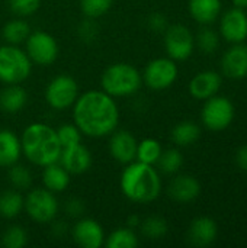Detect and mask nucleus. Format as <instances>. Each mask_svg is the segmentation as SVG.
I'll list each match as a JSON object with an SVG mask.
<instances>
[{
  "label": "nucleus",
  "mask_w": 247,
  "mask_h": 248,
  "mask_svg": "<svg viewBox=\"0 0 247 248\" xmlns=\"http://www.w3.org/2000/svg\"><path fill=\"white\" fill-rule=\"evenodd\" d=\"M7 177H9V182L13 186V189L20 190V192L29 189L32 185V174H31L29 169H26L25 166L17 164V163L9 167Z\"/></svg>",
  "instance_id": "2f4dec72"
},
{
  "label": "nucleus",
  "mask_w": 247,
  "mask_h": 248,
  "mask_svg": "<svg viewBox=\"0 0 247 248\" xmlns=\"http://www.w3.org/2000/svg\"><path fill=\"white\" fill-rule=\"evenodd\" d=\"M32 71V62L26 52L17 45L0 46V81L4 84H20Z\"/></svg>",
  "instance_id": "39448f33"
},
{
  "label": "nucleus",
  "mask_w": 247,
  "mask_h": 248,
  "mask_svg": "<svg viewBox=\"0 0 247 248\" xmlns=\"http://www.w3.org/2000/svg\"><path fill=\"white\" fill-rule=\"evenodd\" d=\"M125 166L119 179L122 195L128 201L141 205L154 202L162 193V179L157 169L137 160Z\"/></svg>",
  "instance_id": "f03ea898"
},
{
  "label": "nucleus",
  "mask_w": 247,
  "mask_h": 248,
  "mask_svg": "<svg viewBox=\"0 0 247 248\" xmlns=\"http://www.w3.org/2000/svg\"><path fill=\"white\" fill-rule=\"evenodd\" d=\"M220 35L230 44H240L247 39V13L245 9L233 7L224 12L220 19Z\"/></svg>",
  "instance_id": "f8f14e48"
},
{
  "label": "nucleus",
  "mask_w": 247,
  "mask_h": 248,
  "mask_svg": "<svg viewBox=\"0 0 247 248\" xmlns=\"http://www.w3.org/2000/svg\"><path fill=\"white\" fill-rule=\"evenodd\" d=\"M195 46L207 55L214 54L220 46V35L211 28H202L195 36Z\"/></svg>",
  "instance_id": "7c9ffc66"
},
{
  "label": "nucleus",
  "mask_w": 247,
  "mask_h": 248,
  "mask_svg": "<svg viewBox=\"0 0 247 248\" xmlns=\"http://www.w3.org/2000/svg\"><path fill=\"white\" fill-rule=\"evenodd\" d=\"M140 224H141V219H140V217L138 215H130L128 218H127V227L128 228H137V227H140Z\"/></svg>",
  "instance_id": "a19ab883"
},
{
  "label": "nucleus",
  "mask_w": 247,
  "mask_h": 248,
  "mask_svg": "<svg viewBox=\"0 0 247 248\" xmlns=\"http://www.w3.org/2000/svg\"><path fill=\"white\" fill-rule=\"evenodd\" d=\"M167 193L178 203H191L201 193V183L191 174H178L167 186Z\"/></svg>",
  "instance_id": "a211bd4d"
},
{
  "label": "nucleus",
  "mask_w": 247,
  "mask_h": 248,
  "mask_svg": "<svg viewBox=\"0 0 247 248\" xmlns=\"http://www.w3.org/2000/svg\"><path fill=\"white\" fill-rule=\"evenodd\" d=\"M28 244V232L20 225H10L1 234V246L6 248H23Z\"/></svg>",
  "instance_id": "473e14b6"
},
{
  "label": "nucleus",
  "mask_w": 247,
  "mask_h": 248,
  "mask_svg": "<svg viewBox=\"0 0 247 248\" xmlns=\"http://www.w3.org/2000/svg\"><path fill=\"white\" fill-rule=\"evenodd\" d=\"M221 71L231 80L247 77V45L243 42L233 44L221 58Z\"/></svg>",
  "instance_id": "dca6fc26"
},
{
  "label": "nucleus",
  "mask_w": 247,
  "mask_h": 248,
  "mask_svg": "<svg viewBox=\"0 0 247 248\" xmlns=\"http://www.w3.org/2000/svg\"><path fill=\"white\" fill-rule=\"evenodd\" d=\"M109 137V154L115 161L121 164L135 161L138 141L130 131L116 128Z\"/></svg>",
  "instance_id": "2eb2a0df"
},
{
  "label": "nucleus",
  "mask_w": 247,
  "mask_h": 248,
  "mask_svg": "<svg viewBox=\"0 0 247 248\" xmlns=\"http://www.w3.org/2000/svg\"><path fill=\"white\" fill-rule=\"evenodd\" d=\"M23 211L36 224H51L60 211V203L55 193L45 187H36L25 196Z\"/></svg>",
  "instance_id": "423d86ee"
},
{
  "label": "nucleus",
  "mask_w": 247,
  "mask_h": 248,
  "mask_svg": "<svg viewBox=\"0 0 247 248\" xmlns=\"http://www.w3.org/2000/svg\"><path fill=\"white\" fill-rule=\"evenodd\" d=\"M157 166L159 170L165 174H176L183 166V155L178 148L163 150Z\"/></svg>",
  "instance_id": "c756f323"
},
{
  "label": "nucleus",
  "mask_w": 247,
  "mask_h": 248,
  "mask_svg": "<svg viewBox=\"0 0 247 248\" xmlns=\"http://www.w3.org/2000/svg\"><path fill=\"white\" fill-rule=\"evenodd\" d=\"M140 230L141 234L147 238V240H162L167 235L169 232V224L165 218L162 217H148L144 221H141L140 224Z\"/></svg>",
  "instance_id": "c85d7f7f"
},
{
  "label": "nucleus",
  "mask_w": 247,
  "mask_h": 248,
  "mask_svg": "<svg viewBox=\"0 0 247 248\" xmlns=\"http://www.w3.org/2000/svg\"><path fill=\"white\" fill-rule=\"evenodd\" d=\"M73 121L84 137H109L119 125V108L102 89L87 90L73 105Z\"/></svg>",
  "instance_id": "f257e3e1"
},
{
  "label": "nucleus",
  "mask_w": 247,
  "mask_h": 248,
  "mask_svg": "<svg viewBox=\"0 0 247 248\" xmlns=\"http://www.w3.org/2000/svg\"><path fill=\"white\" fill-rule=\"evenodd\" d=\"M199 137H201V128L191 121L179 122L178 125L173 126L170 132V138L173 144H176L178 147H189L195 144L199 140Z\"/></svg>",
  "instance_id": "393cba45"
},
{
  "label": "nucleus",
  "mask_w": 247,
  "mask_h": 248,
  "mask_svg": "<svg viewBox=\"0 0 247 248\" xmlns=\"http://www.w3.org/2000/svg\"><path fill=\"white\" fill-rule=\"evenodd\" d=\"M236 164L239 166L240 170H243V171L247 173V145L240 147L236 151Z\"/></svg>",
  "instance_id": "ea45409f"
},
{
  "label": "nucleus",
  "mask_w": 247,
  "mask_h": 248,
  "mask_svg": "<svg viewBox=\"0 0 247 248\" xmlns=\"http://www.w3.org/2000/svg\"><path fill=\"white\" fill-rule=\"evenodd\" d=\"M66 214L68 217H73V218H77L83 214L84 211V202L79 198H70L67 202H66Z\"/></svg>",
  "instance_id": "4c0bfd02"
},
{
  "label": "nucleus",
  "mask_w": 247,
  "mask_h": 248,
  "mask_svg": "<svg viewBox=\"0 0 247 248\" xmlns=\"http://www.w3.org/2000/svg\"><path fill=\"white\" fill-rule=\"evenodd\" d=\"M22 155L38 167L57 163L61 154V144L57 137V131L42 122L28 125L20 137Z\"/></svg>",
  "instance_id": "7ed1b4c3"
},
{
  "label": "nucleus",
  "mask_w": 247,
  "mask_h": 248,
  "mask_svg": "<svg viewBox=\"0 0 247 248\" xmlns=\"http://www.w3.org/2000/svg\"><path fill=\"white\" fill-rule=\"evenodd\" d=\"M234 7H239V9H247V0H231Z\"/></svg>",
  "instance_id": "79ce46f5"
},
{
  "label": "nucleus",
  "mask_w": 247,
  "mask_h": 248,
  "mask_svg": "<svg viewBox=\"0 0 247 248\" xmlns=\"http://www.w3.org/2000/svg\"><path fill=\"white\" fill-rule=\"evenodd\" d=\"M218 237V225L210 217L195 218L188 230V241L195 247H208Z\"/></svg>",
  "instance_id": "6ab92c4d"
},
{
  "label": "nucleus",
  "mask_w": 247,
  "mask_h": 248,
  "mask_svg": "<svg viewBox=\"0 0 247 248\" xmlns=\"http://www.w3.org/2000/svg\"><path fill=\"white\" fill-rule=\"evenodd\" d=\"M73 241L82 248H100L105 246V231L102 225L92 218H80L71 228Z\"/></svg>",
  "instance_id": "ddd939ff"
},
{
  "label": "nucleus",
  "mask_w": 247,
  "mask_h": 248,
  "mask_svg": "<svg viewBox=\"0 0 247 248\" xmlns=\"http://www.w3.org/2000/svg\"><path fill=\"white\" fill-rule=\"evenodd\" d=\"M165 33V49L173 61L188 60L195 49V36L191 29L182 23L169 25Z\"/></svg>",
  "instance_id": "9b49d317"
},
{
  "label": "nucleus",
  "mask_w": 247,
  "mask_h": 248,
  "mask_svg": "<svg viewBox=\"0 0 247 248\" xmlns=\"http://www.w3.org/2000/svg\"><path fill=\"white\" fill-rule=\"evenodd\" d=\"M140 240L132 228L124 227L112 231L105 238V246L108 248H135L138 247Z\"/></svg>",
  "instance_id": "bb28decb"
},
{
  "label": "nucleus",
  "mask_w": 247,
  "mask_h": 248,
  "mask_svg": "<svg viewBox=\"0 0 247 248\" xmlns=\"http://www.w3.org/2000/svg\"><path fill=\"white\" fill-rule=\"evenodd\" d=\"M162 144L154 138H144L137 145V155L135 160L144 164L156 166L160 155H162Z\"/></svg>",
  "instance_id": "cd10ccee"
},
{
  "label": "nucleus",
  "mask_w": 247,
  "mask_h": 248,
  "mask_svg": "<svg viewBox=\"0 0 247 248\" xmlns=\"http://www.w3.org/2000/svg\"><path fill=\"white\" fill-rule=\"evenodd\" d=\"M25 52L32 64L48 67L58 58L60 48L57 39L51 33L45 31H35L31 32L25 41Z\"/></svg>",
  "instance_id": "6e6552de"
},
{
  "label": "nucleus",
  "mask_w": 247,
  "mask_h": 248,
  "mask_svg": "<svg viewBox=\"0 0 247 248\" xmlns=\"http://www.w3.org/2000/svg\"><path fill=\"white\" fill-rule=\"evenodd\" d=\"M55 131H57V137H58V141L61 144V148L71 147V145L82 142L83 134L80 132V129L74 124H64L60 128H57Z\"/></svg>",
  "instance_id": "f704fd0d"
},
{
  "label": "nucleus",
  "mask_w": 247,
  "mask_h": 248,
  "mask_svg": "<svg viewBox=\"0 0 247 248\" xmlns=\"http://www.w3.org/2000/svg\"><path fill=\"white\" fill-rule=\"evenodd\" d=\"M236 116L233 102L226 96H213L204 100V106L201 110V121L204 126L210 131L220 132L227 129Z\"/></svg>",
  "instance_id": "0eeeda50"
},
{
  "label": "nucleus",
  "mask_w": 247,
  "mask_h": 248,
  "mask_svg": "<svg viewBox=\"0 0 247 248\" xmlns=\"http://www.w3.org/2000/svg\"><path fill=\"white\" fill-rule=\"evenodd\" d=\"M28 103V93L20 84H6L0 90V109L4 113H17Z\"/></svg>",
  "instance_id": "4be33fe9"
},
{
  "label": "nucleus",
  "mask_w": 247,
  "mask_h": 248,
  "mask_svg": "<svg viewBox=\"0 0 247 248\" xmlns=\"http://www.w3.org/2000/svg\"><path fill=\"white\" fill-rule=\"evenodd\" d=\"M114 0H80V10L89 19H98L109 12Z\"/></svg>",
  "instance_id": "72a5a7b5"
},
{
  "label": "nucleus",
  "mask_w": 247,
  "mask_h": 248,
  "mask_svg": "<svg viewBox=\"0 0 247 248\" xmlns=\"http://www.w3.org/2000/svg\"><path fill=\"white\" fill-rule=\"evenodd\" d=\"M58 163L70 174H83L92 167L93 158H92V153L89 151V148L80 142V144L63 148Z\"/></svg>",
  "instance_id": "f3484780"
},
{
  "label": "nucleus",
  "mask_w": 247,
  "mask_h": 248,
  "mask_svg": "<svg viewBox=\"0 0 247 248\" xmlns=\"http://www.w3.org/2000/svg\"><path fill=\"white\" fill-rule=\"evenodd\" d=\"M141 73L128 62H114L108 65L100 77V89L114 99L135 94L141 89Z\"/></svg>",
  "instance_id": "20e7f679"
},
{
  "label": "nucleus",
  "mask_w": 247,
  "mask_h": 248,
  "mask_svg": "<svg viewBox=\"0 0 247 248\" xmlns=\"http://www.w3.org/2000/svg\"><path fill=\"white\" fill-rule=\"evenodd\" d=\"M169 26L167 19L163 13H151L148 16V28L154 32H165Z\"/></svg>",
  "instance_id": "58836bf2"
},
{
  "label": "nucleus",
  "mask_w": 247,
  "mask_h": 248,
  "mask_svg": "<svg viewBox=\"0 0 247 248\" xmlns=\"http://www.w3.org/2000/svg\"><path fill=\"white\" fill-rule=\"evenodd\" d=\"M179 68L176 61L169 57H160L151 60L143 71V83L156 92L166 90L178 80Z\"/></svg>",
  "instance_id": "9d476101"
},
{
  "label": "nucleus",
  "mask_w": 247,
  "mask_h": 248,
  "mask_svg": "<svg viewBox=\"0 0 247 248\" xmlns=\"http://www.w3.org/2000/svg\"><path fill=\"white\" fill-rule=\"evenodd\" d=\"M223 84V77L215 70H204L197 73L188 86L189 94L197 100H207L218 94Z\"/></svg>",
  "instance_id": "4468645a"
},
{
  "label": "nucleus",
  "mask_w": 247,
  "mask_h": 248,
  "mask_svg": "<svg viewBox=\"0 0 247 248\" xmlns=\"http://www.w3.org/2000/svg\"><path fill=\"white\" fill-rule=\"evenodd\" d=\"M41 6V0H9V9L19 17L32 16Z\"/></svg>",
  "instance_id": "c9c22d12"
},
{
  "label": "nucleus",
  "mask_w": 247,
  "mask_h": 248,
  "mask_svg": "<svg viewBox=\"0 0 247 248\" xmlns=\"http://www.w3.org/2000/svg\"><path fill=\"white\" fill-rule=\"evenodd\" d=\"M79 94L77 81L67 74L54 77L45 87V102L54 110H67L73 108Z\"/></svg>",
  "instance_id": "1a4fd4ad"
},
{
  "label": "nucleus",
  "mask_w": 247,
  "mask_h": 248,
  "mask_svg": "<svg viewBox=\"0 0 247 248\" xmlns=\"http://www.w3.org/2000/svg\"><path fill=\"white\" fill-rule=\"evenodd\" d=\"M25 206V196L20 190L9 189L0 195V217L4 219L17 218Z\"/></svg>",
  "instance_id": "b1692460"
},
{
  "label": "nucleus",
  "mask_w": 247,
  "mask_h": 248,
  "mask_svg": "<svg viewBox=\"0 0 247 248\" xmlns=\"http://www.w3.org/2000/svg\"><path fill=\"white\" fill-rule=\"evenodd\" d=\"M22 157L20 138L10 129H0V167L9 169Z\"/></svg>",
  "instance_id": "aec40b11"
},
{
  "label": "nucleus",
  "mask_w": 247,
  "mask_h": 248,
  "mask_svg": "<svg viewBox=\"0 0 247 248\" xmlns=\"http://www.w3.org/2000/svg\"><path fill=\"white\" fill-rule=\"evenodd\" d=\"M221 0H189L188 9L194 20L201 25L215 22L221 13Z\"/></svg>",
  "instance_id": "5701e85b"
},
{
  "label": "nucleus",
  "mask_w": 247,
  "mask_h": 248,
  "mask_svg": "<svg viewBox=\"0 0 247 248\" xmlns=\"http://www.w3.org/2000/svg\"><path fill=\"white\" fill-rule=\"evenodd\" d=\"M29 33H31V26L23 17L10 19L7 23H4L1 29L3 39L6 41V44L10 45H19L25 42Z\"/></svg>",
  "instance_id": "a878e982"
},
{
  "label": "nucleus",
  "mask_w": 247,
  "mask_h": 248,
  "mask_svg": "<svg viewBox=\"0 0 247 248\" xmlns=\"http://www.w3.org/2000/svg\"><path fill=\"white\" fill-rule=\"evenodd\" d=\"M42 185L52 193H63L71 182V174L57 161L42 167Z\"/></svg>",
  "instance_id": "412c9836"
},
{
  "label": "nucleus",
  "mask_w": 247,
  "mask_h": 248,
  "mask_svg": "<svg viewBox=\"0 0 247 248\" xmlns=\"http://www.w3.org/2000/svg\"><path fill=\"white\" fill-rule=\"evenodd\" d=\"M95 19H89L86 17V20L83 23H80L79 26V35L82 39L84 41H92L96 38V32H98V26L93 23Z\"/></svg>",
  "instance_id": "e433bc0d"
}]
</instances>
